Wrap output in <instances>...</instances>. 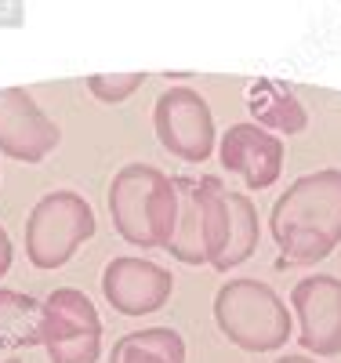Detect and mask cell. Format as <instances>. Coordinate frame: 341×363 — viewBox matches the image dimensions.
<instances>
[{
	"mask_svg": "<svg viewBox=\"0 0 341 363\" xmlns=\"http://www.w3.org/2000/svg\"><path fill=\"white\" fill-rule=\"evenodd\" d=\"M113 229L135 247H167L178 225V186L152 164H128L109 186Z\"/></svg>",
	"mask_w": 341,
	"mask_h": 363,
	"instance_id": "obj_2",
	"label": "cell"
},
{
	"mask_svg": "<svg viewBox=\"0 0 341 363\" xmlns=\"http://www.w3.org/2000/svg\"><path fill=\"white\" fill-rule=\"evenodd\" d=\"M291 306L298 316V342L320 359L341 356V280L313 272L294 284Z\"/></svg>",
	"mask_w": 341,
	"mask_h": 363,
	"instance_id": "obj_7",
	"label": "cell"
},
{
	"mask_svg": "<svg viewBox=\"0 0 341 363\" xmlns=\"http://www.w3.org/2000/svg\"><path fill=\"white\" fill-rule=\"evenodd\" d=\"M269 229L287 262H323L341 244V167L301 174L287 186L272 203Z\"/></svg>",
	"mask_w": 341,
	"mask_h": 363,
	"instance_id": "obj_1",
	"label": "cell"
},
{
	"mask_svg": "<svg viewBox=\"0 0 341 363\" xmlns=\"http://www.w3.org/2000/svg\"><path fill=\"white\" fill-rule=\"evenodd\" d=\"M247 109H251L258 128L280 135V138L301 135L308 128V109L294 95V87H287L284 80H272V77H262L247 87Z\"/></svg>",
	"mask_w": 341,
	"mask_h": 363,
	"instance_id": "obj_11",
	"label": "cell"
},
{
	"mask_svg": "<svg viewBox=\"0 0 341 363\" xmlns=\"http://www.w3.org/2000/svg\"><path fill=\"white\" fill-rule=\"evenodd\" d=\"M142 84H145V73H91L87 77V91L106 106L128 102Z\"/></svg>",
	"mask_w": 341,
	"mask_h": 363,
	"instance_id": "obj_17",
	"label": "cell"
},
{
	"mask_svg": "<svg viewBox=\"0 0 341 363\" xmlns=\"http://www.w3.org/2000/svg\"><path fill=\"white\" fill-rule=\"evenodd\" d=\"M152 128L171 157L203 164L214 153V116L196 87H171L152 106Z\"/></svg>",
	"mask_w": 341,
	"mask_h": 363,
	"instance_id": "obj_6",
	"label": "cell"
},
{
	"mask_svg": "<svg viewBox=\"0 0 341 363\" xmlns=\"http://www.w3.org/2000/svg\"><path fill=\"white\" fill-rule=\"evenodd\" d=\"M11 258H15V251H11V236H8L4 225H0V277H8Z\"/></svg>",
	"mask_w": 341,
	"mask_h": 363,
	"instance_id": "obj_18",
	"label": "cell"
},
{
	"mask_svg": "<svg viewBox=\"0 0 341 363\" xmlns=\"http://www.w3.org/2000/svg\"><path fill=\"white\" fill-rule=\"evenodd\" d=\"M218 160L229 174H240L247 189H269L284 171V138L258 128L255 120L233 124L218 142Z\"/></svg>",
	"mask_w": 341,
	"mask_h": 363,
	"instance_id": "obj_10",
	"label": "cell"
},
{
	"mask_svg": "<svg viewBox=\"0 0 341 363\" xmlns=\"http://www.w3.org/2000/svg\"><path fill=\"white\" fill-rule=\"evenodd\" d=\"M225 203H229V244H225V255H222V262L214 265L218 272H229V269H236V265H243L247 258L255 255V247H258V211H255V203H251V196L247 193H225Z\"/></svg>",
	"mask_w": 341,
	"mask_h": 363,
	"instance_id": "obj_15",
	"label": "cell"
},
{
	"mask_svg": "<svg viewBox=\"0 0 341 363\" xmlns=\"http://www.w3.org/2000/svg\"><path fill=\"white\" fill-rule=\"evenodd\" d=\"M40 345L51 363H99L102 320L95 301L77 287H55L40 301Z\"/></svg>",
	"mask_w": 341,
	"mask_h": 363,
	"instance_id": "obj_5",
	"label": "cell"
},
{
	"mask_svg": "<svg viewBox=\"0 0 341 363\" xmlns=\"http://www.w3.org/2000/svg\"><path fill=\"white\" fill-rule=\"evenodd\" d=\"M196 193H200V211H203V255L207 265H218L229 244V203H225V186L214 174L196 178Z\"/></svg>",
	"mask_w": 341,
	"mask_h": 363,
	"instance_id": "obj_16",
	"label": "cell"
},
{
	"mask_svg": "<svg viewBox=\"0 0 341 363\" xmlns=\"http://www.w3.org/2000/svg\"><path fill=\"white\" fill-rule=\"evenodd\" d=\"M276 363H320L313 356H284V359H276Z\"/></svg>",
	"mask_w": 341,
	"mask_h": 363,
	"instance_id": "obj_19",
	"label": "cell"
},
{
	"mask_svg": "<svg viewBox=\"0 0 341 363\" xmlns=\"http://www.w3.org/2000/svg\"><path fill=\"white\" fill-rule=\"evenodd\" d=\"M0 363H18V359H0Z\"/></svg>",
	"mask_w": 341,
	"mask_h": 363,
	"instance_id": "obj_20",
	"label": "cell"
},
{
	"mask_svg": "<svg viewBox=\"0 0 341 363\" xmlns=\"http://www.w3.org/2000/svg\"><path fill=\"white\" fill-rule=\"evenodd\" d=\"M171 291H174V272H167L164 265L149 258L120 255L102 272V294L123 316H149L164 309Z\"/></svg>",
	"mask_w": 341,
	"mask_h": 363,
	"instance_id": "obj_9",
	"label": "cell"
},
{
	"mask_svg": "<svg viewBox=\"0 0 341 363\" xmlns=\"http://www.w3.org/2000/svg\"><path fill=\"white\" fill-rule=\"evenodd\" d=\"M174 186H178V225H174V236H171V244L164 251H171L185 265H207V255H203V211H200L196 178L178 174Z\"/></svg>",
	"mask_w": 341,
	"mask_h": 363,
	"instance_id": "obj_12",
	"label": "cell"
},
{
	"mask_svg": "<svg viewBox=\"0 0 341 363\" xmlns=\"http://www.w3.org/2000/svg\"><path fill=\"white\" fill-rule=\"evenodd\" d=\"M214 323L243 352H276L294 335L287 301L269 284L236 277L214 294Z\"/></svg>",
	"mask_w": 341,
	"mask_h": 363,
	"instance_id": "obj_3",
	"label": "cell"
},
{
	"mask_svg": "<svg viewBox=\"0 0 341 363\" xmlns=\"http://www.w3.org/2000/svg\"><path fill=\"white\" fill-rule=\"evenodd\" d=\"M58 138V124L26 87H0V153L22 164H40Z\"/></svg>",
	"mask_w": 341,
	"mask_h": 363,
	"instance_id": "obj_8",
	"label": "cell"
},
{
	"mask_svg": "<svg viewBox=\"0 0 341 363\" xmlns=\"http://www.w3.org/2000/svg\"><path fill=\"white\" fill-rule=\"evenodd\" d=\"M109 363H185V338L174 327L131 330L113 345Z\"/></svg>",
	"mask_w": 341,
	"mask_h": 363,
	"instance_id": "obj_13",
	"label": "cell"
},
{
	"mask_svg": "<svg viewBox=\"0 0 341 363\" xmlns=\"http://www.w3.org/2000/svg\"><path fill=\"white\" fill-rule=\"evenodd\" d=\"M0 345L4 349L40 345V301L37 298L0 287Z\"/></svg>",
	"mask_w": 341,
	"mask_h": 363,
	"instance_id": "obj_14",
	"label": "cell"
},
{
	"mask_svg": "<svg viewBox=\"0 0 341 363\" xmlns=\"http://www.w3.org/2000/svg\"><path fill=\"white\" fill-rule=\"evenodd\" d=\"M95 236V211L73 189H55L26 218V258L37 269H62Z\"/></svg>",
	"mask_w": 341,
	"mask_h": 363,
	"instance_id": "obj_4",
	"label": "cell"
}]
</instances>
